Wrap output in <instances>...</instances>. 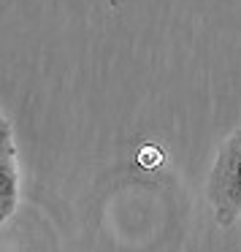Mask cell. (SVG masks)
I'll return each mask as SVG.
<instances>
[{
    "label": "cell",
    "mask_w": 241,
    "mask_h": 252,
    "mask_svg": "<svg viewBox=\"0 0 241 252\" xmlns=\"http://www.w3.org/2000/svg\"><path fill=\"white\" fill-rule=\"evenodd\" d=\"M211 203L217 220L230 225L241 214V130L225 141L211 176Z\"/></svg>",
    "instance_id": "6da1fadb"
},
{
    "label": "cell",
    "mask_w": 241,
    "mask_h": 252,
    "mask_svg": "<svg viewBox=\"0 0 241 252\" xmlns=\"http://www.w3.org/2000/svg\"><path fill=\"white\" fill-rule=\"evenodd\" d=\"M19 206V163L11 127L0 130V220H8Z\"/></svg>",
    "instance_id": "7a4b0ae2"
},
{
    "label": "cell",
    "mask_w": 241,
    "mask_h": 252,
    "mask_svg": "<svg viewBox=\"0 0 241 252\" xmlns=\"http://www.w3.org/2000/svg\"><path fill=\"white\" fill-rule=\"evenodd\" d=\"M138 160H141L144 168H149V165H157L160 163V152L154 147H144L141 152H138Z\"/></svg>",
    "instance_id": "3957f363"
},
{
    "label": "cell",
    "mask_w": 241,
    "mask_h": 252,
    "mask_svg": "<svg viewBox=\"0 0 241 252\" xmlns=\"http://www.w3.org/2000/svg\"><path fill=\"white\" fill-rule=\"evenodd\" d=\"M6 127H8V122H6V117L0 114V130H6Z\"/></svg>",
    "instance_id": "277c9868"
},
{
    "label": "cell",
    "mask_w": 241,
    "mask_h": 252,
    "mask_svg": "<svg viewBox=\"0 0 241 252\" xmlns=\"http://www.w3.org/2000/svg\"><path fill=\"white\" fill-rule=\"evenodd\" d=\"M0 222H3V220H0Z\"/></svg>",
    "instance_id": "5b68a950"
}]
</instances>
